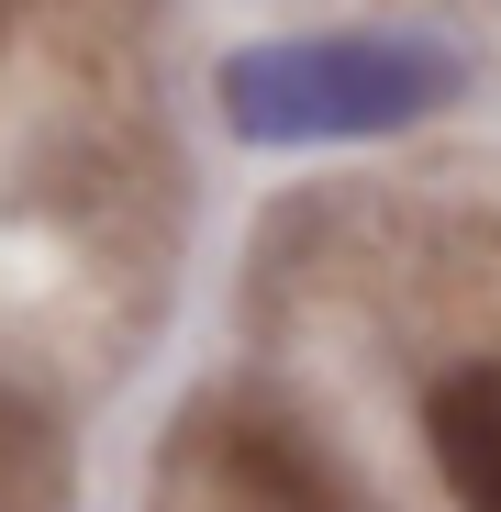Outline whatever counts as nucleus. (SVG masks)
I'll return each mask as SVG.
<instances>
[{
    "instance_id": "1",
    "label": "nucleus",
    "mask_w": 501,
    "mask_h": 512,
    "mask_svg": "<svg viewBox=\"0 0 501 512\" xmlns=\"http://www.w3.org/2000/svg\"><path fill=\"white\" fill-rule=\"evenodd\" d=\"M212 90L245 145H357L457 101V67L412 34H290V45L223 56Z\"/></svg>"
},
{
    "instance_id": "2",
    "label": "nucleus",
    "mask_w": 501,
    "mask_h": 512,
    "mask_svg": "<svg viewBox=\"0 0 501 512\" xmlns=\"http://www.w3.org/2000/svg\"><path fill=\"white\" fill-rule=\"evenodd\" d=\"M424 457L457 490V512H501V357L446 368L424 390Z\"/></svg>"
},
{
    "instance_id": "3",
    "label": "nucleus",
    "mask_w": 501,
    "mask_h": 512,
    "mask_svg": "<svg viewBox=\"0 0 501 512\" xmlns=\"http://www.w3.org/2000/svg\"><path fill=\"white\" fill-rule=\"evenodd\" d=\"M0 12H12V0H0Z\"/></svg>"
}]
</instances>
